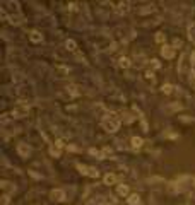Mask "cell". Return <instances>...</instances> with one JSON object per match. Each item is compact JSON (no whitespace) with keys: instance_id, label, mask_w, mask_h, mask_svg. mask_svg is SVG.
<instances>
[{"instance_id":"1","label":"cell","mask_w":195,"mask_h":205,"mask_svg":"<svg viewBox=\"0 0 195 205\" xmlns=\"http://www.w3.org/2000/svg\"><path fill=\"white\" fill-rule=\"evenodd\" d=\"M118 125H120V123H118V120H116L115 115H108L105 120H103V127H105L108 132H116Z\"/></svg>"},{"instance_id":"2","label":"cell","mask_w":195,"mask_h":205,"mask_svg":"<svg viewBox=\"0 0 195 205\" xmlns=\"http://www.w3.org/2000/svg\"><path fill=\"white\" fill-rule=\"evenodd\" d=\"M118 65L123 67V69H128V67H130V60H128V58H125V57H122L120 60H118Z\"/></svg>"},{"instance_id":"3","label":"cell","mask_w":195,"mask_h":205,"mask_svg":"<svg viewBox=\"0 0 195 205\" xmlns=\"http://www.w3.org/2000/svg\"><path fill=\"white\" fill-rule=\"evenodd\" d=\"M105 183H106V184L116 183V176H115V174H106V176H105Z\"/></svg>"},{"instance_id":"4","label":"cell","mask_w":195,"mask_h":205,"mask_svg":"<svg viewBox=\"0 0 195 205\" xmlns=\"http://www.w3.org/2000/svg\"><path fill=\"white\" fill-rule=\"evenodd\" d=\"M51 197H57V200H63L65 193L62 192V190H53V192H51Z\"/></svg>"},{"instance_id":"5","label":"cell","mask_w":195,"mask_h":205,"mask_svg":"<svg viewBox=\"0 0 195 205\" xmlns=\"http://www.w3.org/2000/svg\"><path fill=\"white\" fill-rule=\"evenodd\" d=\"M29 38H31V41H34V43H40V41H41V34L38 33V31H32Z\"/></svg>"},{"instance_id":"6","label":"cell","mask_w":195,"mask_h":205,"mask_svg":"<svg viewBox=\"0 0 195 205\" xmlns=\"http://www.w3.org/2000/svg\"><path fill=\"white\" fill-rule=\"evenodd\" d=\"M65 45H67V48H69L70 51H75V50H77V45H75V41H74V39H67Z\"/></svg>"},{"instance_id":"7","label":"cell","mask_w":195,"mask_h":205,"mask_svg":"<svg viewBox=\"0 0 195 205\" xmlns=\"http://www.w3.org/2000/svg\"><path fill=\"white\" fill-rule=\"evenodd\" d=\"M127 202H128L130 205H135V203H139V197H137V195H130Z\"/></svg>"},{"instance_id":"8","label":"cell","mask_w":195,"mask_h":205,"mask_svg":"<svg viewBox=\"0 0 195 205\" xmlns=\"http://www.w3.org/2000/svg\"><path fill=\"white\" fill-rule=\"evenodd\" d=\"M118 193H120V195H127V193H128V188H127V186H118Z\"/></svg>"},{"instance_id":"9","label":"cell","mask_w":195,"mask_h":205,"mask_svg":"<svg viewBox=\"0 0 195 205\" xmlns=\"http://www.w3.org/2000/svg\"><path fill=\"white\" fill-rule=\"evenodd\" d=\"M132 144H134V147H140L142 140H140V139H132Z\"/></svg>"}]
</instances>
